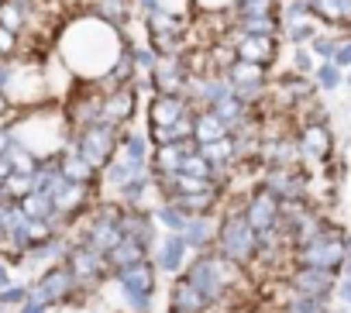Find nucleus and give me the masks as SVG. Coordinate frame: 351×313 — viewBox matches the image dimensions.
<instances>
[{"label":"nucleus","instance_id":"f257e3e1","mask_svg":"<svg viewBox=\"0 0 351 313\" xmlns=\"http://www.w3.org/2000/svg\"><path fill=\"white\" fill-rule=\"evenodd\" d=\"M124 52H128L124 32L93 11L73 18L59 38V62H66V69L83 83H104L110 69L124 59Z\"/></svg>","mask_w":351,"mask_h":313},{"label":"nucleus","instance_id":"f03ea898","mask_svg":"<svg viewBox=\"0 0 351 313\" xmlns=\"http://www.w3.org/2000/svg\"><path fill=\"white\" fill-rule=\"evenodd\" d=\"M18 45H21V35L0 25V59H11V55H18Z\"/></svg>","mask_w":351,"mask_h":313},{"label":"nucleus","instance_id":"7ed1b4c3","mask_svg":"<svg viewBox=\"0 0 351 313\" xmlns=\"http://www.w3.org/2000/svg\"><path fill=\"white\" fill-rule=\"evenodd\" d=\"M234 4H238V0H193V8H197V11H204V14H210V11H217V14H221V11H231Z\"/></svg>","mask_w":351,"mask_h":313},{"label":"nucleus","instance_id":"20e7f679","mask_svg":"<svg viewBox=\"0 0 351 313\" xmlns=\"http://www.w3.org/2000/svg\"><path fill=\"white\" fill-rule=\"evenodd\" d=\"M73 4H83V8H93V4H97V0H73Z\"/></svg>","mask_w":351,"mask_h":313}]
</instances>
